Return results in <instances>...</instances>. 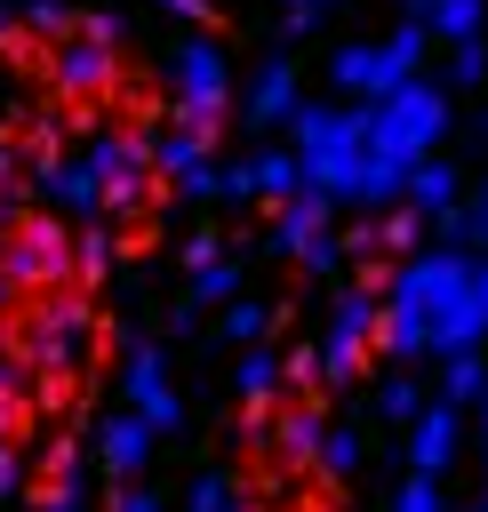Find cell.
Listing matches in <instances>:
<instances>
[{
  "label": "cell",
  "mask_w": 488,
  "mask_h": 512,
  "mask_svg": "<svg viewBox=\"0 0 488 512\" xmlns=\"http://www.w3.org/2000/svg\"><path fill=\"white\" fill-rule=\"evenodd\" d=\"M96 456H104L112 472H136V464H144V424H104V432H96Z\"/></svg>",
  "instance_id": "obj_1"
},
{
  "label": "cell",
  "mask_w": 488,
  "mask_h": 512,
  "mask_svg": "<svg viewBox=\"0 0 488 512\" xmlns=\"http://www.w3.org/2000/svg\"><path fill=\"white\" fill-rule=\"evenodd\" d=\"M440 448H448V424L432 416V424H424V440H416V456H424V464H440Z\"/></svg>",
  "instance_id": "obj_2"
},
{
  "label": "cell",
  "mask_w": 488,
  "mask_h": 512,
  "mask_svg": "<svg viewBox=\"0 0 488 512\" xmlns=\"http://www.w3.org/2000/svg\"><path fill=\"white\" fill-rule=\"evenodd\" d=\"M112 512H160V504H152V496H120Z\"/></svg>",
  "instance_id": "obj_3"
}]
</instances>
